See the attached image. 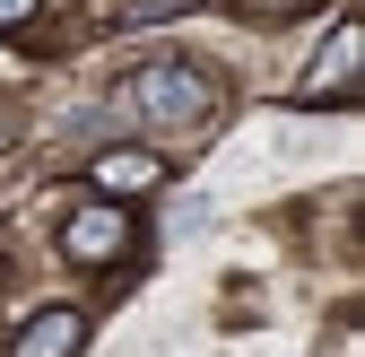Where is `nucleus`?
<instances>
[{
	"label": "nucleus",
	"mask_w": 365,
	"mask_h": 357,
	"mask_svg": "<svg viewBox=\"0 0 365 357\" xmlns=\"http://www.w3.org/2000/svg\"><path fill=\"white\" fill-rule=\"evenodd\" d=\"M130 105L157 114V122H192V114H209V79L192 61H148L140 79H130Z\"/></svg>",
	"instance_id": "obj_1"
},
{
	"label": "nucleus",
	"mask_w": 365,
	"mask_h": 357,
	"mask_svg": "<svg viewBox=\"0 0 365 357\" xmlns=\"http://www.w3.org/2000/svg\"><path fill=\"white\" fill-rule=\"evenodd\" d=\"M356 61H365V35L339 26V35L322 44V61H313V79L296 87V105H348V96H356Z\"/></svg>",
	"instance_id": "obj_2"
},
{
	"label": "nucleus",
	"mask_w": 365,
	"mask_h": 357,
	"mask_svg": "<svg viewBox=\"0 0 365 357\" xmlns=\"http://www.w3.org/2000/svg\"><path fill=\"white\" fill-rule=\"evenodd\" d=\"M130 244V209H113V201H87L70 227H61V253L70 261H113Z\"/></svg>",
	"instance_id": "obj_3"
},
{
	"label": "nucleus",
	"mask_w": 365,
	"mask_h": 357,
	"mask_svg": "<svg viewBox=\"0 0 365 357\" xmlns=\"http://www.w3.org/2000/svg\"><path fill=\"white\" fill-rule=\"evenodd\" d=\"M78 348H87V323L70 314V305H43V314L18 331V348H9V357H78Z\"/></svg>",
	"instance_id": "obj_4"
},
{
	"label": "nucleus",
	"mask_w": 365,
	"mask_h": 357,
	"mask_svg": "<svg viewBox=\"0 0 365 357\" xmlns=\"http://www.w3.org/2000/svg\"><path fill=\"white\" fill-rule=\"evenodd\" d=\"M157 174H165V166H157L148 149H113V157H96V183H105V192H148Z\"/></svg>",
	"instance_id": "obj_5"
},
{
	"label": "nucleus",
	"mask_w": 365,
	"mask_h": 357,
	"mask_svg": "<svg viewBox=\"0 0 365 357\" xmlns=\"http://www.w3.org/2000/svg\"><path fill=\"white\" fill-rule=\"evenodd\" d=\"M35 18V0H0V35H9V26H26Z\"/></svg>",
	"instance_id": "obj_6"
},
{
	"label": "nucleus",
	"mask_w": 365,
	"mask_h": 357,
	"mask_svg": "<svg viewBox=\"0 0 365 357\" xmlns=\"http://www.w3.org/2000/svg\"><path fill=\"white\" fill-rule=\"evenodd\" d=\"M0 149H9V114H0Z\"/></svg>",
	"instance_id": "obj_7"
}]
</instances>
